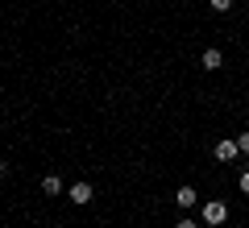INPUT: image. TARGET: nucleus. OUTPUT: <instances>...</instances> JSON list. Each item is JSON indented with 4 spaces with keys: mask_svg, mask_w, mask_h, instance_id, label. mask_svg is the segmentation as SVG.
I'll list each match as a JSON object with an SVG mask.
<instances>
[{
    "mask_svg": "<svg viewBox=\"0 0 249 228\" xmlns=\"http://www.w3.org/2000/svg\"><path fill=\"white\" fill-rule=\"evenodd\" d=\"M208 4H212V13H229L232 9V0H208Z\"/></svg>",
    "mask_w": 249,
    "mask_h": 228,
    "instance_id": "nucleus-7",
    "label": "nucleus"
},
{
    "mask_svg": "<svg viewBox=\"0 0 249 228\" xmlns=\"http://www.w3.org/2000/svg\"><path fill=\"white\" fill-rule=\"evenodd\" d=\"M199 224H204V220H178L175 228H199Z\"/></svg>",
    "mask_w": 249,
    "mask_h": 228,
    "instance_id": "nucleus-9",
    "label": "nucleus"
},
{
    "mask_svg": "<svg viewBox=\"0 0 249 228\" xmlns=\"http://www.w3.org/2000/svg\"><path fill=\"white\" fill-rule=\"evenodd\" d=\"M199 203V195H196V187H178L175 191V208H183V211H191Z\"/></svg>",
    "mask_w": 249,
    "mask_h": 228,
    "instance_id": "nucleus-3",
    "label": "nucleus"
},
{
    "mask_svg": "<svg viewBox=\"0 0 249 228\" xmlns=\"http://www.w3.org/2000/svg\"><path fill=\"white\" fill-rule=\"evenodd\" d=\"M241 191L249 195V170H241Z\"/></svg>",
    "mask_w": 249,
    "mask_h": 228,
    "instance_id": "nucleus-10",
    "label": "nucleus"
},
{
    "mask_svg": "<svg viewBox=\"0 0 249 228\" xmlns=\"http://www.w3.org/2000/svg\"><path fill=\"white\" fill-rule=\"evenodd\" d=\"M216 162H237L241 158V149H237V137H224V141H216Z\"/></svg>",
    "mask_w": 249,
    "mask_h": 228,
    "instance_id": "nucleus-2",
    "label": "nucleus"
},
{
    "mask_svg": "<svg viewBox=\"0 0 249 228\" xmlns=\"http://www.w3.org/2000/svg\"><path fill=\"white\" fill-rule=\"evenodd\" d=\"M42 191H46V195H62V178H58V175H46V178H42Z\"/></svg>",
    "mask_w": 249,
    "mask_h": 228,
    "instance_id": "nucleus-6",
    "label": "nucleus"
},
{
    "mask_svg": "<svg viewBox=\"0 0 249 228\" xmlns=\"http://www.w3.org/2000/svg\"><path fill=\"white\" fill-rule=\"evenodd\" d=\"M237 149H241V154H249V133H237Z\"/></svg>",
    "mask_w": 249,
    "mask_h": 228,
    "instance_id": "nucleus-8",
    "label": "nucleus"
},
{
    "mask_svg": "<svg viewBox=\"0 0 249 228\" xmlns=\"http://www.w3.org/2000/svg\"><path fill=\"white\" fill-rule=\"evenodd\" d=\"M67 195L75 199V208H83V203H91V195H96V191H91V183H83V178H79V183H75Z\"/></svg>",
    "mask_w": 249,
    "mask_h": 228,
    "instance_id": "nucleus-4",
    "label": "nucleus"
},
{
    "mask_svg": "<svg viewBox=\"0 0 249 228\" xmlns=\"http://www.w3.org/2000/svg\"><path fill=\"white\" fill-rule=\"evenodd\" d=\"M245 104H249V91H245Z\"/></svg>",
    "mask_w": 249,
    "mask_h": 228,
    "instance_id": "nucleus-11",
    "label": "nucleus"
},
{
    "mask_svg": "<svg viewBox=\"0 0 249 228\" xmlns=\"http://www.w3.org/2000/svg\"><path fill=\"white\" fill-rule=\"evenodd\" d=\"M199 67H208V70H220V67H224V54L216 50V46H208V50L199 54Z\"/></svg>",
    "mask_w": 249,
    "mask_h": 228,
    "instance_id": "nucleus-5",
    "label": "nucleus"
},
{
    "mask_svg": "<svg viewBox=\"0 0 249 228\" xmlns=\"http://www.w3.org/2000/svg\"><path fill=\"white\" fill-rule=\"evenodd\" d=\"M199 220H204V228H216V224H224V220H229V208H224L220 199H208L204 208H199Z\"/></svg>",
    "mask_w": 249,
    "mask_h": 228,
    "instance_id": "nucleus-1",
    "label": "nucleus"
}]
</instances>
